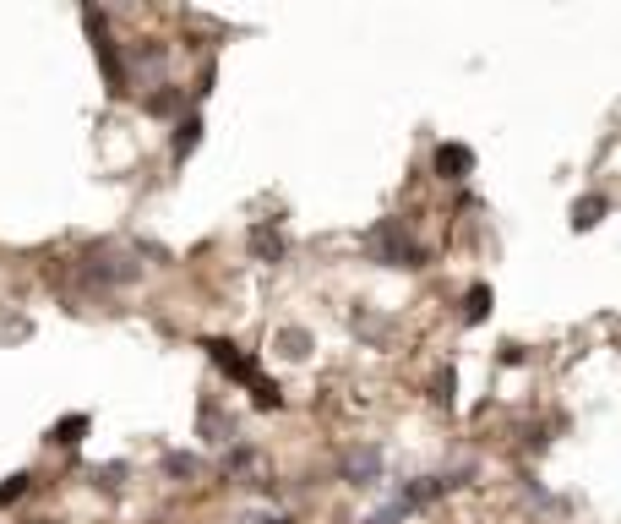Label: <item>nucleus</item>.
I'll return each mask as SVG.
<instances>
[{
  "label": "nucleus",
  "mask_w": 621,
  "mask_h": 524,
  "mask_svg": "<svg viewBox=\"0 0 621 524\" xmlns=\"http://www.w3.org/2000/svg\"><path fill=\"white\" fill-rule=\"evenodd\" d=\"M251 251H256L262 262H272V257H279V251H284V240H279V235H272L267 224H262V230H251Z\"/></svg>",
  "instance_id": "obj_6"
},
{
  "label": "nucleus",
  "mask_w": 621,
  "mask_h": 524,
  "mask_svg": "<svg viewBox=\"0 0 621 524\" xmlns=\"http://www.w3.org/2000/svg\"><path fill=\"white\" fill-rule=\"evenodd\" d=\"M22 492H28V476H12L6 486H0V502H17Z\"/></svg>",
  "instance_id": "obj_12"
},
{
  "label": "nucleus",
  "mask_w": 621,
  "mask_h": 524,
  "mask_svg": "<svg viewBox=\"0 0 621 524\" xmlns=\"http://www.w3.org/2000/svg\"><path fill=\"white\" fill-rule=\"evenodd\" d=\"M207 355H213V361H219V366H224L229 377H240V382H251V388L262 382V377H256V366H251V361H246V355H240L235 345H224V339H207Z\"/></svg>",
  "instance_id": "obj_3"
},
{
  "label": "nucleus",
  "mask_w": 621,
  "mask_h": 524,
  "mask_svg": "<svg viewBox=\"0 0 621 524\" xmlns=\"http://www.w3.org/2000/svg\"><path fill=\"white\" fill-rule=\"evenodd\" d=\"M164 470H169V476H196V458H191V453H169Z\"/></svg>",
  "instance_id": "obj_11"
},
{
  "label": "nucleus",
  "mask_w": 621,
  "mask_h": 524,
  "mask_svg": "<svg viewBox=\"0 0 621 524\" xmlns=\"http://www.w3.org/2000/svg\"><path fill=\"white\" fill-rule=\"evenodd\" d=\"M366 246H371V257L376 262H387V268H420V246H414L392 219L387 224H376L371 235H366Z\"/></svg>",
  "instance_id": "obj_1"
},
{
  "label": "nucleus",
  "mask_w": 621,
  "mask_h": 524,
  "mask_svg": "<svg viewBox=\"0 0 621 524\" xmlns=\"http://www.w3.org/2000/svg\"><path fill=\"white\" fill-rule=\"evenodd\" d=\"M436 170H442L447 180H463V175L474 170V153H469V148H458V143H453V148H436Z\"/></svg>",
  "instance_id": "obj_5"
},
{
  "label": "nucleus",
  "mask_w": 621,
  "mask_h": 524,
  "mask_svg": "<svg viewBox=\"0 0 621 524\" xmlns=\"http://www.w3.org/2000/svg\"><path fill=\"white\" fill-rule=\"evenodd\" d=\"M196 131H202L196 120H185V126H180V137H175V159H185V153L196 148Z\"/></svg>",
  "instance_id": "obj_10"
},
{
  "label": "nucleus",
  "mask_w": 621,
  "mask_h": 524,
  "mask_svg": "<svg viewBox=\"0 0 621 524\" xmlns=\"http://www.w3.org/2000/svg\"><path fill=\"white\" fill-rule=\"evenodd\" d=\"M175 104H180V93H153V99H148V109H153V115H169Z\"/></svg>",
  "instance_id": "obj_13"
},
{
  "label": "nucleus",
  "mask_w": 621,
  "mask_h": 524,
  "mask_svg": "<svg viewBox=\"0 0 621 524\" xmlns=\"http://www.w3.org/2000/svg\"><path fill=\"white\" fill-rule=\"evenodd\" d=\"M599 214H605V196H583V203L573 208V224L589 230V224H599Z\"/></svg>",
  "instance_id": "obj_7"
},
{
  "label": "nucleus",
  "mask_w": 621,
  "mask_h": 524,
  "mask_svg": "<svg viewBox=\"0 0 621 524\" xmlns=\"http://www.w3.org/2000/svg\"><path fill=\"white\" fill-rule=\"evenodd\" d=\"M88 28H93V49H99V60H104L109 93H120V88H125V72H120V55H115V44L104 39V17H93V12H88Z\"/></svg>",
  "instance_id": "obj_2"
},
{
  "label": "nucleus",
  "mask_w": 621,
  "mask_h": 524,
  "mask_svg": "<svg viewBox=\"0 0 621 524\" xmlns=\"http://www.w3.org/2000/svg\"><path fill=\"white\" fill-rule=\"evenodd\" d=\"M82 432H88V421H82V415H72V421H60V426H55L49 437H55V442H65V448H72V442H77Z\"/></svg>",
  "instance_id": "obj_9"
},
{
  "label": "nucleus",
  "mask_w": 621,
  "mask_h": 524,
  "mask_svg": "<svg viewBox=\"0 0 621 524\" xmlns=\"http://www.w3.org/2000/svg\"><path fill=\"white\" fill-rule=\"evenodd\" d=\"M376 470H382V453H376V448L349 453V465H343V476H349L355 486H371V481H376Z\"/></svg>",
  "instance_id": "obj_4"
},
{
  "label": "nucleus",
  "mask_w": 621,
  "mask_h": 524,
  "mask_svg": "<svg viewBox=\"0 0 621 524\" xmlns=\"http://www.w3.org/2000/svg\"><path fill=\"white\" fill-rule=\"evenodd\" d=\"M486 306H491V290H486V284H474V290H469V306H463V317H469V322H479V317H486Z\"/></svg>",
  "instance_id": "obj_8"
}]
</instances>
